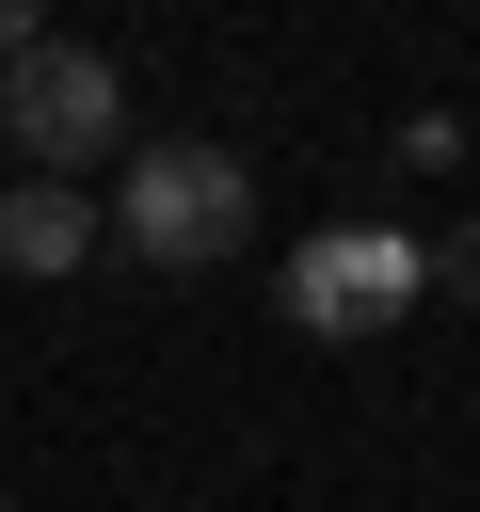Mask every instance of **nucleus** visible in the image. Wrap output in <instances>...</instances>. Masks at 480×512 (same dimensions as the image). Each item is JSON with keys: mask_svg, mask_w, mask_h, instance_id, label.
<instances>
[{"mask_svg": "<svg viewBox=\"0 0 480 512\" xmlns=\"http://www.w3.org/2000/svg\"><path fill=\"white\" fill-rule=\"evenodd\" d=\"M112 224H128L144 272H224L256 240V160L240 144H144L128 192H112Z\"/></svg>", "mask_w": 480, "mask_h": 512, "instance_id": "nucleus-1", "label": "nucleus"}, {"mask_svg": "<svg viewBox=\"0 0 480 512\" xmlns=\"http://www.w3.org/2000/svg\"><path fill=\"white\" fill-rule=\"evenodd\" d=\"M16 48H32V0H0V64H16Z\"/></svg>", "mask_w": 480, "mask_h": 512, "instance_id": "nucleus-6", "label": "nucleus"}, {"mask_svg": "<svg viewBox=\"0 0 480 512\" xmlns=\"http://www.w3.org/2000/svg\"><path fill=\"white\" fill-rule=\"evenodd\" d=\"M80 256H96V208L64 176H16L0 192V272H80Z\"/></svg>", "mask_w": 480, "mask_h": 512, "instance_id": "nucleus-4", "label": "nucleus"}, {"mask_svg": "<svg viewBox=\"0 0 480 512\" xmlns=\"http://www.w3.org/2000/svg\"><path fill=\"white\" fill-rule=\"evenodd\" d=\"M0 128H16V176H80V160H112V144H128V80H112L96 48L32 32V48L0 64Z\"/></svg>", "mask_w": 480, "mask_h": 512, "instance_id": "nucleus-2", "label": "nucleus"}, {"mask_svg": "<svg viewBox=\"0 0 480 512\" xmlns=\"http://www.w3.org/2000/svg\"><path fill=\"white\" fill-rule=\"evenodd\" d=\"M0 512H16V496H0Z\"/></svg>", "mask_w": 480, "mask_h": 512, "instance_id": "nucleus-7", "label": "nucleus"}, {"mask_svg": "<svg viewBox=\"0 0 480 512\" xmlns=\"http://www.w3.org/2000/svg\"><path fill=\"white\" fill-rule=\"evenodd\" d=\"M416 288H432V240H400V224H320V240L288 256V320H304V336H336V352H352V336H384Z\"/></svg>", "mask_w": 480, "mask_h": 512, "instance_id": "nucleus-3", "label": "nucleus"}, {"mask_svg": "<svg viewBox=\"0 0 480 512\" xmlns=\"http://www.w3.org/2000/svg\"><path fill=\"white\" fill-rule=\"evenodd\" d=\"M432 288H464V304H480V224H464V240H432Z\"/></svg>", "mask_w": 480, "mask_h": 512, "instance_id": "nucleus-5", "label": "nucleus"}]
</instances>
